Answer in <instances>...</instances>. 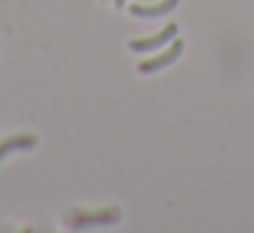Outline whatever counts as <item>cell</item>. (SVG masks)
I'll return each mask as SVG.
<instances>
[{
  "label": "cell",
  "mask_w": 254,
  "mask_h": 233,
  "mask_svg": "<svg viewBox=\"0 0 254 233\" xmlns=\"http://www.w3.org/2000/svg\"><path fill=\"white\" fill-rule=\"evenodd\" d=\"M175 36H178V25L170 22V25H164V30H159V33L148 36V39H131V41H128V50H131V52H150V50H159V47L170 44Z\"/></svg>",
  "instance_id": "6da1fadb"
},
{
  "label": "cell",
  "mask_w": 254,
  "mask_h": 233,
  "mask_svg": "<svg viewBox=\"0 0 254 233\" xmlns=\"http://www.w3.org/2000/svg\"><path fill=\"white\" fill-rule=\"evenodd\" d=\"M175 6H178V0H161V3H153V6H142V3H131V14H134V17L153 19V17H164V14H170Z\"/></svg>",
  "instance_id": "277c9868"
},
{
  "label": "cell",
  "mask_w": 254,
  "mask_h": 233,
  "mask_svg": "<svg viewBox=\"0 0 254 233\" xmlns=\"http://www.w3.org/2000/svg\"><path fill=\"white\" fill-rule=\"evenodd\" d=\"M181 52H183V41H181V39H172L170 47H167L164 52H159L156 58H148V61H142L137 69H139L142 74L159 72V69H164V66H170V63H175L178 58H181Z\"/></svg>",
  "instance_id": "7a4b0ae2"
},
{
  "label": "cell",
  "mask_w": 254,
  "mask_h": 233,
  "mask_svg": "<svg viewBox=\"0 0 254 233\" xmlns=\"http://www.w3.org/2000/svg\"><path fill=\"white\" fill-rule=\"evenodd\" d=\"M36 145V137L30 134H17V137H8L0 143V159H6L8 151H17V148H33Z\"/></svg>",
  "instance_id": "5b68a950"
},
{
  "label": "cell",
  "mask_w": 254,
  "mask_h": 233,
  "mask_svg": "<svg viewBox=\"0 0 254 233\" xmlns=\"http://www.w3.org/2000/svg\"><path fill=\"white\" fill-rule=\"evenodd\" d=\"M121 211L118 209H107V211H96V214H71L68 225L71 228H88V225H112L118 222Z\"/></svg>",
  "instance_id": "3957f363"
}]
</instances>
